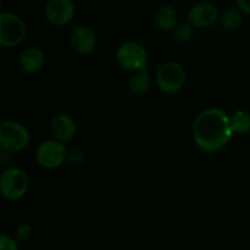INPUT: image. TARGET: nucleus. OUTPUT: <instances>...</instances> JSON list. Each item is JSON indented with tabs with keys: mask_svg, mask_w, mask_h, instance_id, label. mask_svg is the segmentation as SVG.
<instances>
[{
	"mask_svg": "<svg viewBox=\"0 0 250 250\" xmlns=\"http://www.w3.org/2000/svg\"><path fill=\"white\" fill-rule=\"evenodd\" d=\"M233 134L229 117L226 112L215 107L200 112L193 126L195 144L208 153L225 148Z\"/></svg>",
	"mask_w": 250,
	"mask_h": 250,
	"instance_id": "f257e3e1",
	"label": "nucleus"
},
{
	"mask_svg": "<svg viewBox=\"0 0 250 250\" xmlns=\"http://www.w3.org/2000/svg\"><path fill=\"white\" fill-rule=\"evenodd\" d=\"M27 173L19 167H9L0 176V192L7 200L21 199L28 190Z\"/></svg>",
	"mask_w": 250,
	"mask_h": 250,
	"instance_id": "f03ea898",
	"label": "nucleus"
},
{
	"mask_svg": "<svg viewBox=\"0 0 250 250\" xmlns=\"http://www.w3.org/2000/svg\"><path fill=\"white\" fill-rule=\"evenodd\" d=\"M26 24L17 15L9 11L0 12V44L2 46L19 45L26 38Z\"/></svg>",
	"mask_w": 250,
	"mask_h": 250,
	"instance_id": "7ed1b4c3",
	"label": "nucleus"
},
{
	"mask_svg": "<svg viewBox=\"0 0 250 250\" xmlns=\"http://www.w3.org/2000/svg\"><path fill=\"white\" fill-rule=\"evenodd\" d=\"M31 142V134L24 126L15 121H6L0 126V146L9 153L23 150Z\"/></svg>",
	"mask_w": 250,
	"mask_h": 250,
	"instance_id": "20e7f679",
	"label": "nucleus"
},
{
	"mask_svg": "<svg viewBox=\"0 0 250 250\" xmlns=\"http://www.w3.org/2000/svg\"><path fill=\"white\" fill-rule=\"evenodd\" d=\"M156 84L161 92L175 94L186 84V71L178 62H166L159 67L156 73Z\"/></svg>",
	"mask_w": 250,
	"mask_h": 250,
	"instance_id": "39448f33",
	"label": "nucleus"
},
{
	"mask_svg": "<svg viewBox=\"0 0 250 250\" xmlns=\"http://www.w3.org/2000/svg\"><path fill=\"white\" fill-rule=\"evenodd\" d=\"M117 61L124 70L129 72H138L146 70L148 54L146 50L136 42L124 43L117 50Z\"/></svg>",
	"mask_w": 250,
	"mask_h": 250,
	"instance_id": "423d86ee",
	"label": "nucleus"
},
{
	"mask_svg": "<svg viewBox=\"0 0 250 250\" xmlns=\"http://www.w3.org/2000/svg\"><path fill=\"white\" fill-rule=\"evenodd\" d=\"M68 153L65 144L60 141H45L37 148L36 160L42 167L54 170L65 163Z\"/></svg>",
	"mask_w": 250,
	"mask_h": 250,
	"instance_id": "0eeeda50",
	"label": "nucleus"
},
{
	"mask_svg": "<svg viewBox=\"0 0 250 250\" xmlns=\"http://www.w3.org/2000/svg\"><path fill=\"white\" fill-rule=\"evenodd\" d=\"M76 7L72 0H49L45 5V17L55 26H65L75 17Z\"/></svg>",
	"mask_w": 250,
	"mask_h": 250,
	"instance_id": "6e6552de",
	"label": "nucleus"
},
{
	"mask_svg": "<svg viewBox=\"0 0 250 250\" xmlns=\"http://www.w3.org/2000/svg\"><path fill=\"white\" fill-rule=\"evenodd\" d=\"M219 19V10L209 1H199L188 11V21L197 28L211 27Z\"/></svg>",
	"mask_w": 250,
	"mask_h": 250,
	"instance_id": "1a4fd4ad",
	"label": "nucleus"
},
{
	"mask_svg": "<svg viewBox=\"0 0 250 250\" xmlns=\"http://www.w3.org/2000/svg\"><path fill=\"white\" fill-rule=\"evenodd\" d=\"M70 43L76 53L88 55L97 46V37L88 27H77L71 33Z\"/></svg>",
	"mask_w": 250,
	"mask_h": 250,
	"instance_id": "9d476101",
	"label": "nucleus"
},
{
	"mask_svg": "<svg viewBox=\"0 0 250 250\" xmlns=\"http://www.w3.org/2000/svg\"><path fill=\"white\" fill-rule=\"evenodd\" d=\"M50 129L51 134H53L56 141L67 143V142L73 139L76 131H77V127H76L75 120L70 115L58 114L51 120Z\"/></svg>",
	"mask_w": 250,
	"mask_h": 250,
	"instance_id": "9b49d317",
	"label": "nucleus"
},
{
	"mask_svg": "<svg viewBox=\"0 0 250 250\" xmlns=\"http://www.w3.org/2000/svg\"><path fill=\"white\" fill-rule=\"evenodd\" d=\"M43 65L44 54L42 49L37 48V46L26 49L20 56V66H21L22 71L28 73V75L38 72L43 67Z\"/></svg>",
	"mask_w": 250,
	"mask_h": 250,
	"instance_id": "f8f14e48",
	"label": "nucleus"
},
{
	"mask_svg": "<svg viewBox=\"0 0 250 250\" xmlns=\"http://www.w3.org/2000/svg\"><path fill=\"white\" fill-rule=\"evenodd\" d=\"M177 11L171 5H161L155 12V22L163 31H173L177 26Z\"/></svg>",
	"mask_w": 250,
	"mask_h": 250,
	"instance_id": "ddd939ff",
	"label": "nucleus"
},
{
	"mask_svg": "<svg viewBox=\"0 0 250 250\" xmlns=\"http://www.w3.org/2000/svg\"><path fill=\"white\" fill-rule=\"evenodd\" d=\"M150 84V78H149L146 70L133 72L132 77L128 81V88L132 94L142 95L148 90Z\"/></svg>",
	"mask_w": 250,
	"mask_h": 250,
	"instance_id": "4468645a",
	"label": "nucleus"
},
{
	"mask_svg": "<svg viewBox=\"0 0 250 250\" xmlns=\"http://www.w3.org/2000/svg\"><path fill=\"white\" fill-rule=\"evenodd\" d=\"M232 131L234 134H247L250 132V114L244 111V110H239V111L234 112L231 117Z\"/></svg>",
	"mask_w": 250,
	"mask_h": 250,
	"instance_id": "2eb2a0df",
	"label": "nucleus"
},
{
	"mask_svg": "<svg viewBox=\"0 0 250 250\" xmlns=\"http://www.w3.org/2000/svg\"><path fill=\"white\" fill-rule=\"evenodd\" d=\"M243 23V12L239 9H229L221 16V26L227 31H237Z\"/></svg>",
	"mask_w": 250,
	"mask_h": 250,
	"instance_id": "dca6fc26",
	"label": "nucleus"
},
{
	"mask_svg": "<svg viewBox=\"0 0 250 250\" xmlns=\"http://www.w3.org/2000/svg\"><path fill=\"white\" fill-rule=\"evenodd\" d=\"M194 36V26L188 22H181L173 28V37L178 42H188Z\"/></svg>",
	"mask_w": 250,
	"mask_h": 250,
	"instance_id": "f3484780",
	"label": "nucleus"
},
{
	"mask_svg": "<svg viewBox=\"0 0 250 250\" xmlns=\"http://www.w3.org/2000/svg\"><path fill=\"white\" fill-rule=\"evenodd\" d=\"M0 250H20L19 242L16 238H12L9 234H0Z\"/></svg>",
	"mask_w": 250,
	"mask_h": 250,
	"instance_id": "a211bd4d",
	"label": "nucleus"
},
{
	"mask_svg": "<svg viewBox=\"0 0 250 250\" xmlns=\"http://www.w3.org/2000/svg\"><path fill=\"white\" fill-rule=\"evenodd\" d=\"M32 234V227L28 224H22L17 227L16 229V236L15 238L17 239V242H24L31 237Z\"/></svg>",
	"mask_w": 250,
	"mask_h": 250,
	"instance_id": "6ab92c4d",
	"label": "nucleus"
},
{
	"mask_svg": "<svg viewBox=\"0 0 250 250\" xmlns=\"http://www.w3.org/2000/svg\"><path fill=\"white\" fill-rule=\"evenodd\" d=\"M237 5L243 14L250 15V0H237Z\"/></svg>",
	"mask_w": 250,
	"mask_h": 250,
	"instance_id": "aec40b11",
	"label": "nucleus"
}]
</instances>
